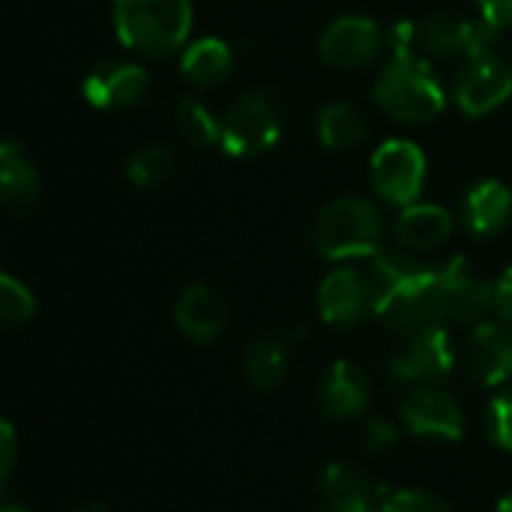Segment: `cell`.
I'll return each mask as SVG.
<instances>
[{"instance_id": "6da1fadb", "label": "cell", "mask_w": 512, "mask_h": 512, "mask_svg": "<svg viewBox=\"0 0 512 512\" xmlns=\"http://www.w3.org/2000/svg\"><path fill=\"white\" fill-rule=\"evenodd\" d=\"M375 291V318L396 333H414L438 324V264H426L411 252L381 249L369 264Z\"/></svg>"}, {"instance_id": "7a4b0ae2", "label": "cell", "mask_w": 512, "mask_h": 512, "mask_svg": "<svg viewBox=\"0 0 512 512\" xmlns=\"http://www.w3.org/2000/svg\"><path fill=\"white\" fill-rule=\"evenodd\" d=\"M117 39L144 57H168L189 45L192 0H114Z\"/></svg>"}, {"instance_id": "3957f363", "label": "cell", "mask_w": 512, "mask_h": 512, "mask_svg": "<svg viewBox=\"0 0 512 512\" xmlns=\"http://www.w3.org/2000/svg\"><path fill=\"white\" fill-rule=\"evenodd\" d=\"M372 96L384 114L408 126H423L435 120L447 105V90L420 51L390 54V63L378 75Z\"/></svg>"}, {"instance_id": "277c9868", "label": "cell", "mask_w": 512, "mask_h": 512, "mask_svg": "<svg viewBox=\"0 0 512 512\" xmlns=\"http://www.w3.org/2000/svg\"><path fill=\"white\" fill-rule=\"evenodd\" d=\"M312 243L327 261L375 258L384 249V216L363 195H339L327 201L312 225Z\"/></svg>"}, {"instance_id": "5b68a950", "label": "cell", "mask_w": 512, "mask_h": 512, "mask_svg": "<svg viewBox=\"0 0 512 512\" xmlns=\"http://www.w3.org/2000/svg\"><path fill=\"white\" fill-rule=\"evenodd\" d=\"M282 138V111L264 90L243 93L222 117L219 147L234 159H255L273 150Z\"/></svg>"}, {"instance_id": "8992f818", "label": "cell", "mask_w": 512, "mask_h": 512, "mask_svg": "<svg viewBox=\"0 0 512 512\" xmlns=\"http://www.w3.org/2000/svg\"><path fill=\"white\" fill-rule=\"evenodd\" d=\"M456 369V348L447 327H423L405 333L387 360L393 384L402 387H432L450 378Z\"/></svg>"}, {"instance_id": "52a82bcc", "label": "cell", "mask_w": 512, "mask_h": 512, "mask_svg": "<svg viewBox=\"0 0 512 512\" xmlns=\"http://www.w3.org/2000/svg\"><path fill=\"white\" fill-rule=\"evenodd\" d=\"M426 171V153L408 138L384 141L369 159V183L375 195L399 210L417 204L426 186Z\"/></svg>"}, {"instance_id": "ba28073f", "label": "cell", "mask_w": 512, "mask_h": 512, "mask_svg": "<svg viewBox=\"0 0 512 512\" xmlns=\"http://www.w3.org/2000/svg\"><path fill=\"white\" fill-rule=\"evenodd\" d=\"M495 312V285L486 282L465 258L438 264V324H480Z\"/></svg>"}, {"instance_id": "9c48e42d", "label": "cell", "mask_w": 512, "mask_h": 512, "mask_svg": "<svg viewBox=\"0 0 512 512\" xmlns=\"http://www.w3.org/2000/svg\"><path fill=\"white\" fill-rule=\"evenodd\" d=\"M387 45V30L369 15H342L330 21L318 39V54L333 69H366Z\"/></svg>"}, {"instance_id": "30bf717a", "label": "cell", "mask_w": 512, "mask_h": 512, "mask_svg": "<svg viewBox=\"0 0 512 512\" xmlns=\"http://www.w3.org/2000/svg\"><path fill=\"white\" fill-rule=\"evenodd\" d=\"M318 312L321 321L336 330H354L375 315V291L369 273L357 267H333L318 285Z\"/></svg>"}, {"instance_id": "8fae6325", "label": "cell", "mask_w": 512, "mask_h": 512, "mask_svg": "<svg viewBox=\"0 0 512 512\" xmlns=\"http://www.w3.org/2000/svg\"><path fill=\"white\" fill-rule=\"evenodd\" d=\"M399 417H402L405 429L414 438L456 444L465 435L462 405L447 390H441L438 384H432V387H414L408 393V399L402 402Z\"/></svg>"}, {"instance_id": "7c38bea8", "label": "cell", "mask_w": 512, "mask_h": 512, "mask_svg": "<svg viewBox=\"0 0 512 512\" xmlns=\"http://www.w3.org/2000/svg\"><path fill=\"white\" fill-rule=\"evenodd\" d=\"M147 87H150L147 69L135 60H120V57H108L96 63L81 81L84 99L102 111H123L138 105Z\"/></svg>"}, {"instance_id": "4fadbf2b", "label": "cell", "mask_w": 512, "mask_h": 512, "mask_svg": "<svg viewBox=\"0 0 512 512\" xmlns=\"http://www.w3.org/2000/svg\"><path fill=\"white\" fill-rule=\"evenodd\" d=\"M453 96L468 117H486L512 96V63L507 57L468 60L456 78Z\"/></svg>"}, {"instance_id": "5bb4252c", "label": "cell", "mask_w": 512, "mask_h": 512, "mask_svg": "<svg viewBox=\"0 0 512 512\" xmlns=\"http://www.w3.org/2000/svg\"><path fill=\"white\" fill-rule=\"evenodd\" d=\"M465 372L480 387H501L512 378V330L498 321L474 324L465 351Z\"/></svg>"}, {"instance_id": "9a60e30c", "label": "cell", "mask_w": 512, "mask_h": 512, "mask_svg": "<svg viewBox=\"0 0 512 512\" xmlns=\"http://www.w3.org/2000/svg\"><path fill=\"white\" fill-rule=\"evenodd\" d=\"M384 489L360 468L333 462L318 477V512H381Z\"/></svg>"}, {"instance_id": "2e32d148", "label": "cell", "mask_w": 512, "mask_h": 512, "mask_svg": "<svg viewBox=\"0 0 512 512\" xmlns=\"http://www.w3.org/2000/svg\"><path fill=\"white\" fill-rule=\"evenodd\" d=\"M174 324L192 342L207 345V342H213V339H219L225 333V327H228V303L213 285L192 282L174 300Z\"/></svg>"}, {"instance_id": "e0dca14e", "label": "cell", "mask_w": 512, "mask_h": 512, "mask_svg": "<svg viewBox=\"0 0 512 512\" xmlns=\"http://www.w3.org/2000/svg\"><path fill=\"white\" fill-rule=\"evenodd\" d=\"M372 381L363 366L336 360L327 366L318 387V408L327 420H354L369 408Z\"/></svg>"}, {"instance_id": "ac0fdd59", "label": "cell", "mask_w": 512, "mask_h": 512, "mask_svg": "<svg viewBox=\"0 0 512 512\" xmlns=\"http://www.w3.org/2000/svg\"><path fill=\"white\" fill-rule=\"evenodd\" d=\"M0 201L9 216H30L42 201V180L18 141L0 144Z\"/></svg>"}, {"instance_id": "d6986e66", "label": "cell", "mask_w": 512, "mask_h": 512, "mask_svg": "<svg viewBox=\"0 0 512 512\" xmlns=\"http://www.w3.org/2000/svg\"><path fill=\"white\" fill-rule=\"evenodd\" d=\"M291 342L276 330L255 333L243 348V378L255 393H276L288 378Z\"/></svg>"}, {"instance_id": "ffe728a7", "label": "cell", "mask_w": 512, "mask_h": 512, "mask_svg": "<svg viewBox=\"0 0 512 512\" xmlns=\"http://www.w3.org/2000/svg\"><path fill=\"white\" fill-rule=\"evenodd\" d=\"M459 216L465 228L477 237H495L501 234L512 219V192L507 183L486 177L468 186L459 204Z\"/></svg>"}, {"instance_id": "44dd1931", "label": "cell", "mask_w": 512, "mask_h": 512, "mask_svg": "<svg viewBox=\"0 0 512 512\" xmlns=\"http://www.w3.org/2000/svg\"><path fill=\"white\" fill-rule=\"evenodd\" d=\"M453 213L441 204H408L399 210L396 216V240L399 249L420 255V252H432L438 246H444L453 234Z\"/></svg>"}, {"instance_id": "7402d4cb", "label": "cell", "mask_w": 512, "mask_h": 512, "mask_svg": "<svg viewBox=\"0 0 512 512\" xmlns=\"http://www.w3.org/2000/svg\"><path fill=\"white\" fill-rule=\"evenodd\" d=\"M234 48L225 39L201 36L189 42L180 54V72L183 78L198 90H213L225 84L234 72Z\"/></svg>"}, {"instance_id": "603a6c76", "label": "cell", "mask_w": 512, "mask_h": 512, "mask_svg": "<svg viewBox=\"0 0 512 512\" xmlns=\"http://www.w3.org/2000/svg\"><path fill=\"white\" fill-rule=\"evenodd\" d=\"M318 138L327 150H354L369 135V120L354 102H327L315 120Z\"/></svg>"}, {"instance_id": "cb8c5ba5", "label": "cell", "mask_w": 512, "mask_h": 512, "mask_svg": "<svg viewBox=\"0 0 512 512\" xmlns=\"http://www.w3.org/2000/svg\"><path fill=\"white\" fill-rule=\"evenodd\" d=\"M468 27H471V18H462L456 12H432L417 24L420 51L435 54V57H447V54H456V51L465 54Z\"/></svg>"}, {"instance_id": "d4e9b609", "label": "cell", "mask_w": 512, "mask_h": 512, "mask_svg": "<svg viewBox=\"0 0 512 512\" xmlns=\"http://www.w3.org/2000/svg\"><path fill=\"white\" fill-rule=\"evenodd\" d=\"M123 174L138 189H159L174 174V153L165 144H141L129 153Z\"/></svg>"}, {"instance_id": "484cf974", "label": "cell", "mask_w": 512, "mask_h": 512, "mask_svg": "<svg viewBox=\"0 0 512 512\" xmlns=\"http://www.w3.org/2000/svg\"><path fill=\"white\" fill-rule=\"evenodd\" d=\"M174 123H177V132L195 147H213L222 141V120H216V114L198 96L177 99Z\"/></svg>"}, {"instance_id": "4316f807", "label": "cell", "mask_w": 512, "mask_h": 512, "mask_svg": "<svg viewBox=\"0 0 512 512\" xmlns=\"http://www.w3.org/2000/svg\"><path fill=\"white\" fill-rule=\"evenodd\" d=\"M36 315L33 291L12 273H0V324L3 330H18Z\"/></svg>"}, {"instance_id": "83f0119b", "label": "cell", "mask_w": 512, "mask_h": 512, "mask_svg": "<svg viewBox=\"0 0 512 512\" xmlns=\"http://www.w3.org/2000/svg\"><path fill=\"white\" fill-rule=\"evenodd\" d=\"M465 57L468 60H486V57H504V27L480 18L471 21L468 27V42H465Z\"/></svg>"}, {"instance_id": "f1b7e54d", "label": "cell", "mask_w": 512, "mask_h": 512, "mask_svg": "<svg viewBox=\"0 0 512 512\" xmlns=\"http://www.w3.org/2000/svg\"><path fill=\"white\" fill-rule=\"evenodd\" d=\"M486 435L498 450L512 453V390L498 393L489 402V408H486Z\"/></svg>"}, {"instance_id": "f546056e", "label": "cell", "mask_w": 512, "mask_h": 512, "mask_svg": "<svg viewBox=\"0 0 512 512\" xmlns=\"http://www.w3.org/2000/svg\"><path fill=\"white\" fill-rule=\"evenodd\" d=\"M381 512H456L441 495L426 489H399L384 498Z\"/></svg>"}, {"instance_id": "4dcf8cb0", "label": "cell", "mask_w": 512, "mask_h": 512, "mask_svg": "<svg viewBox=\"0 0 512 512\" xmlns=\"http://www.w3.org/2000/svg\"><path fill=\"white\" fill-rule=\"evenodd\" d=\"M360 444L369 456H384L390 453L396 444H399V432L390 420L384 417H369L363 426H360Z\"/></svg>"}, {"instance_id": "1f68e13d", "label": "cell", "mask_w": 512, "mask_h": 512, "mask_svg": "<svg viewBox=\"0 0 512 512\" xmlns=\"http://www.w3.org/2000/svg\"><path fill=\"white\" fill-rule=\"evenodd\" d=\"M15 456H18V441H15V429L9 420L0 423V483H9L12 471H15Z\"/></svg>"}, {"instance_id": "d6a6232c", "label": "cell", "mask_w": 512, "mask_h": 512, "mask_svg": "<svg viewBox=\"0 0 512 512\" xmlns=\"http://www.w3.org/2000/svg\"><path fill=\"white\" fill-rule=\"evenodd\" d=\"M474 6L480 9V18L498 24V27H512V0H474Z\"/></svg>"}, {"instance_id": "836d02e7", "label": "cell", "mask_w": 512, "mask_h": 512, "mask_svg": "<svg viewBox=\"0 0 512 512\" xmlns=\"http://www.w3.org/2000/svg\"><path fill=\"white\" fill-rule=\"evenodd\" d=\"M495 312L512 324V267L495 282Z\"/></svg>"}, {"instance_id": "e575fe53", "label": "cell", "mask_w": 512, "mask_h": 512, "mask_svg": "<svg viewBox=\"0 0 512 512\" xmlns=\"http://www.w3.org/2000/svg\"><path fill=\"white\" fill-rule=\"evenodd\" d=\"M0 512H33V510H30V504H27L24 498H18V495L9 489V483H3V492H0Z\"/></svg>"}, {"instance_id": "d590c367", "label": "cell", "mask_w": 512, "mask_h": 512, "mask_svg": "<svg viewBox=\"0 0 512 512\" xmlns=\"http://www.w3.org/2000/svg\"><path fill=\"white\" fill-rule=\"evenodd\" d=\"M66 512H111L102 501H81V504H75L72 510Z\"/></svg>"}, {"instance_id": "8d00e7d4", "label": "cell", "mask_w": 512, "mask_h": 512, "mask_svg": "<svg viewBox=\"0 0 512 512\" xmlns=\"http://www.w3.org/2000/svg\"><path fill=\"white\" fill-rule=\"evenodd\" d=\"M495 512H512V492L510 495H504V498L498 501V510Z\"/></svg>"}]
</instances>
